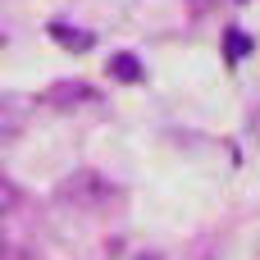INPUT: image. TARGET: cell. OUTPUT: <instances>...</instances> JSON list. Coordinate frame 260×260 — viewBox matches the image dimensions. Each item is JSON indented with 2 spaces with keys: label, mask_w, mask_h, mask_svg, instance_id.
I'll return each mask as SVG.
<instances>
[{
  "label": "cell",
  "mask_w": 260,
  "mask_h": 260,
  "mask_svg": "<svg viewBox=\"0 0 260 260\" xmlns=\"http://www.w3.org/2000/svg\"><path fill=\"white\" fill-rule=\"evenodd\" d=\"M110 78H119V82H142V78H146V69L137 64V55L119 50V55L110 59Z\"/></svg>",
  "instance_id": "obj_1"
},
{
  "label": "cell",
  "mask_w": 260,
  "mask_h": 260,
  "mask_svg": "<svg viewBox=\"0 0 260 260\" xmlns=\"http://www.w3.org/2000/svg\"><path fill=\"white\" fill-rule=\"evenodd\" d=\"M50 37H55L59 46H69V50H87V46H91V32L69 27V23H50Z\"/></svg>",
  "instance_id": "obj_2"
},
{
  "label": "cell",
  "mask_w": 260,
  "mask_h": 260,
  "mask_svg": "<svg viewBox=\"0 0 260 260\" xmlns=\"http://www.w3.org/2000/svg\"><path fill=\"white\" fill-rule=\"evenodd\" d=\"M50 101H55V105H78V101H91V91H87L82 82H55Z\"/></svg>",
  "instance_id": "obj_3"
},
{
  "label": "cell",
  "mask_w": 260,
  "mask_h": 260,
  "mask_svg": "<svg viewBox=\"0 0 260 260\" xmlns=\"http://www.w3.org/2000/svg\"><path fill=\"white\" fill-rule=\"evenodd\" d=\"M224 46H229V59H247V55H251V37H247L242 27H229Z\"/></svg>",
  "instance_id": "obj_4"
},
{
  "label": "cell",
  "mask_w": 260,
  "mask_h": 260,
  "mask_svg": "<svg viewBox=\"0 0 260 260\" xmlns=\"http://www.w3.org/2000/svg\"><path fill=\"white\" fill-rule=\"evenodd\" d=\"M14 206H18V187H14V183L0 174V215H9Z\"/></svg>",
  "instance_id": "obj_5"
}]
</instances>
